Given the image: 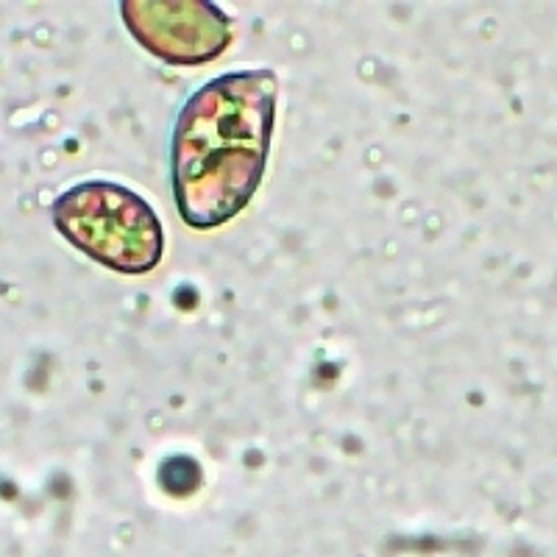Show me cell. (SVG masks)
Wrapping results in <instances>:
<instances>
[{
    "instance_id": "obj_2",
    "label": "cell",
    "mask_w": 557,
    "mask_h": 557,
    "mask_svg": "<svg viewBox=\"0 0 557 557\" xmlns=\"http://www.w3.org/2000/svg\"><path fill=\"white\" fill-rule=\"evenodd\" d=\"M59 235L89 260L123 276H143L162 262L165 232L151 203L114 182H84L53 201Z\"/></svg>"
},
{
    "instance_id": "obj_3",
    "label": "cell",
    "mask_w": 557,
    "mask_h": 557,
    "mask_svg": "<svg viewBox=\"0 0 557 557\" xmlns=\"http://www.w3.org/2000/svg\"><path fill=\"white\" fill-rule=\"evenodd\" d=\"M132 37L168 64L215 62L232 45V17L207 0H123Z\"/></svg>"
},
{
    "instance_id": "obj_1",
    "label": "cell",
    "mask_w": 557,
    "mask_h": 557,
    "mask_svg": "<svg viewBox=\"0 0 557 557\" xmlns=\"http://www.w3.org/2000/svg\"><path fill=\"white\" fill-rule=\"evenodd\" d=\"M273 70L223 73L182 107L171 139L173 198L190 228H218L251 203L276 126Z\"/></svg>"
}]
</instances>
